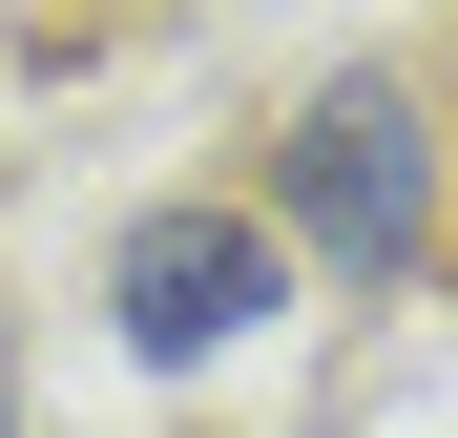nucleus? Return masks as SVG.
<instances>
[{
	"mask_svg": "<svg viewBox=\"0 0 458 438\" xmlns=\"http://www.w3.org/2000/svg\"><path fill=\"white\" fill-rule=\"evenodd\" d=\"M229 188L271 209V251H292L313 313H417V292H458V105L417 63H313Z\"/></svg>",
	"mask_w": 458,
	"mask_h": 438,
	"instance_id": "1",
	"label": "nucleus"
},
{
	"mask_svg": "<svg viewBox=\"0 0 458 438\" xmlns=\"http://www.w3.org/2000/svg\"><path fill=\"white\" fill-rule=\"evenodd\" d=\"M84 313H105V355L125 376H229V355H271L313 292H292V251H271V209L250 188H146L125 230H105V271H84Z\"/></svg>",
	"mask_w": 458,
	"mask_h": 438,
	"instance_id": "2",
	"label": "nucleus"
},
{
	"mask_svg": "<svg viewBox=\"0 0 458 438\" xmlns=\"http://www.w3.org/2000/svg\"><path fill=\"white\" fill-rule=\"evenodd\" d=\"M0 438H21V313H0Z\"/></svg>",
	"mask_w": 458,
	"mask_h": 438,
	"instance_id": "3",
	"label": "nucleus"
}]
</instances>
